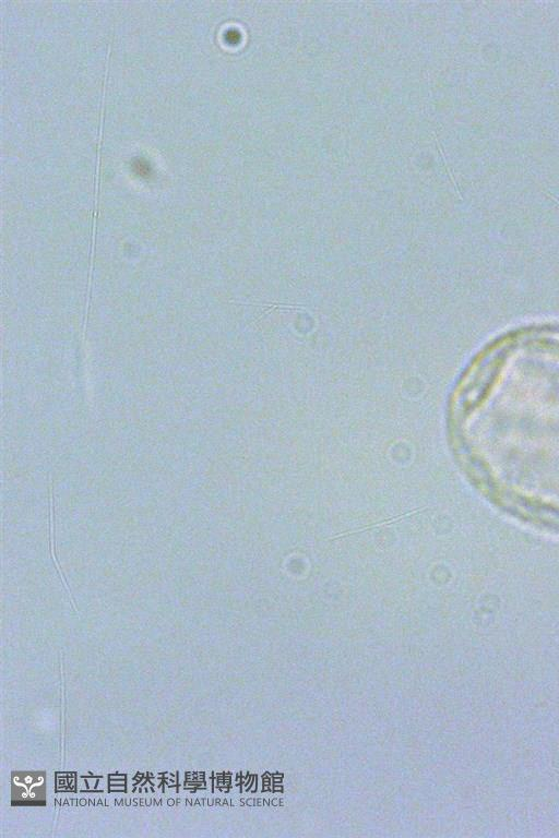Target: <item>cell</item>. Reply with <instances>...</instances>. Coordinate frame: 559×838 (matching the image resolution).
I'll list each match as a JSON object with an SVG mask.
<instances>
[{"instance_id":"cell-1","label":"cell","mask_w":559,"mask_h":838,"mask_svg":"<svg viewBox=\"0 0 559 838\" xmlns=\"http://www.w3.org/2000/svg\"><path fill=\"white\" fill-rule=\"evenodd\" d=\"M467 387L461 430L481 477L516 507L559 519V333L506 339Z\"/></svg>"}]
</instances>
